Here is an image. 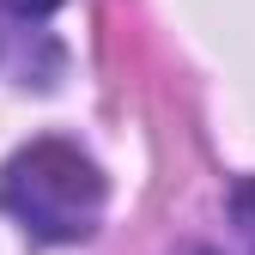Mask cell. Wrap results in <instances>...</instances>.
<instances>
[{"mask_svg": "<svg viewBox=\"0 0 255 255\" xmlns=\"http://www.w3.org/2000/svg\"><path fill=\"white\" fill-rule=\"evenodd\" d=\"M231 225L243 237V255H255V182H237L231 188Z\"/></svg>", "mask_w": 255, "mask_h": 255, "instance_id": "cell-2", "label": "cell"}, {"mask_svg": "<svg viewBox=\"0 0 255 255\" xmlns=\"http://www.w3.org/2000/svg\"><path fill=\"white\" fill-rule=\"evenodd\" d=\"M182 255H213V249H182Z\"/></svg>", "mask_w": 255, "mask_h": 255, "instance_id": "cell-4", "label": "cell"}, {"mask_svg": "<svg viewBox=\"0 0 255 255\" xmlns=\"http://www.w3.org/2000/svg\"><path fill=\"white\" fill-rule=\"evenodd\" d=\"M0 6H6V12H18V18H49L61 0H0Z\"/></svg>", "mask_w": 255, "mask_h": 255, "instance_id": "cell-3", "label": "cell"}, {"mask_svg": "<svg viewBox=\"0 0 255 255\" xmlns=\"http://www.w3.org/2000/svg\"><path fill=\"white\" fill-rule=\"evenodd\" d=\"M104 170L73 140H30L0 170V207L37 243H85L104 225Z\"/></svg>", "mask_w": 255, "mask_h": 255, "instance_id": "cell-1", "label": "cell"}]
</instances>
